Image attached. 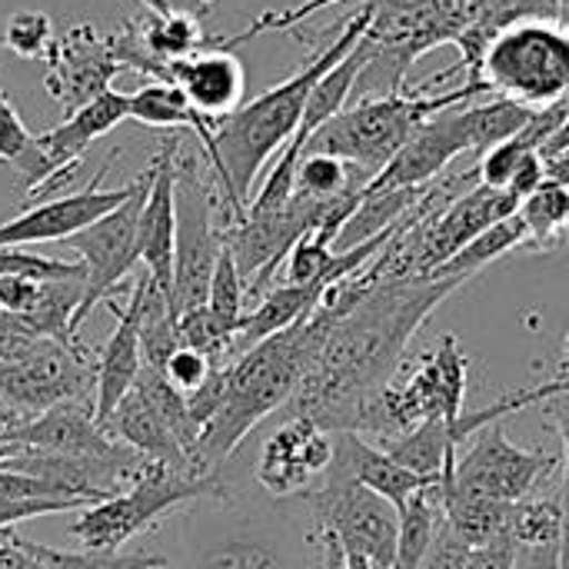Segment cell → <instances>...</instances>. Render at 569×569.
<instances>
[{"label": "cell", "mask_w": 569, "mask_h": 569, "mask_svg": "<svg viewBox=\"0 0 569 569\" xmlns=\"http://www.w3.org/2000/svg\"><path fill=\"white\" fill-rule=\"evenodd\" d=\"M463 280L397 277L370 280L367 267L327 290L333 310L327 340L293 393L290 417H307L327 433H353L360 410L397 377L413 333Z\"/></svg>", "instance_id": "obj_1"}, {"label": "cell", "mask_w": 569, "mask_h": 569, "mask_svg": "<svg viewBox=\"0 0 569 569\" xmlns=\"http://www.w3.org/2000/svg\"><path fill=\"white\" fill-rule=\"evenodd\" d=\"M373 10H377V3L367 0L350 20L340 23L337 37L327 47H320L293 77L270 87L267 93L243 103L240 110H233L230 117H223L213 127L210 147H203V160L223 193L230 223L247 217V207L257 193V180L277 160V153L293 140V133L303 120L310 90L317 87V80L323 73H330L367 37Z\"/></svg>", "instance_id": "obj_2"}, {"label": "cell", "mask_w": 569, "mask_h": 569, "mask_svg": "<svg viewBox=\"0 0 569 569\" xmlns=\"http://www.w3.org/2000/svg\"><path fill=\"white\" fill-rule=\"evenodd\" d=\"M333 323V310L327 303L317 307L313 317L260 340L243 350L227 367V387L217 413L200 427L193 447L197 477L220 473V467L240 450V443L280 407L293 400L303 377L310 373L327 330Z\"/></svg>", "instance_id": "obj_3"}, {"label": "cell", "mask_w": 569, "mask_h": 569, "mask_svg": "<svg viewBox=\"0 0 569 569\" xmlns=\"http://www.w3.org/2000/svg\"><path fill=\"white\" fill-rule=\"evenodd\" d=\"M183 569H320L313 517L303 497L223 493L190 503Z\"/></svg>", "instance_id": "obj_4"}, {"label": "cell", "mask_w": 569, "mask_h": 569, "mask_svg": "<svg viewBox=\"0 0 569 569\" xmlns=\"http://www.w3.org/2000/svg\"><path fill=\"white\" fill-rule=\"evenodd\" d=\"M480 93H490V87L483 80H470L467 87L450 93H430V87L423 83L413 87L410 93L353 100L310 137L303 153L340 157L357 173L373 180L430 117H437L447 107L470 103Z\"/></svg>", "instance_id": "obj_5"}, {"label": "cell", "mask_w": 569, "mask_h": 569, "mask_svg": "<svg viewBox=\"0 0 569 569\" xmlns=\"http://www.w3.org/2000/svg\"><path fill=\"white\" fill-rule=\"evenodd\" d=\"M467 367L470 360L460 340L453 333L440 337L413 367L403 360L397 377L360 410L353 433L377 437V447H383L423 420H443L450 430H457L460 417L467 413Z\"/></svg>", "instance_id": "obj_6"}, {"label": "cell", "mask_w": 569, "mask_h": 569, "mask_svg": "<svg viewBox=\"0 0 569 569\" xmlns=\"http://www.w3.org/2000/svg\"><path fill=\"white\" fill-rule=\"evenodd\" d=\"M477 77L513 103L547 110L569 97V30L557 20L527 17L500 27L477 67Z\"/></svg>", "instance_id": "obj_7"}, {"label": "cell", "mask_w": 569, "mask_h": 569, "mask_svg": "<svg viewBox=\"0 0 569 569\" xmlns=\"http://www.w3.org/2000/svg\"><path fill=\"white\" fill-rule=\"evenodd\" d=\"M233 487L220 477H187L167 470L160 463H147L143 473L117 497L80 510L77 523H70V537L83 550H120L127 540L150 530L157 520L173 513L177 507H190L197 500H213L230 493Z\"/></svg>", "instance_id": "obj_8"}, {"label": "cell", "mask_w": 569, "mask_h": 569, "mask_svg": "<svg viewBox=\"0 0 569 569\" xmlns=\"http://www.w3.org/2000/svg\"><path fill=\"white\" fill-rule=\"evenodd\" d=\"M223 193L197 157L177 160V253H173V290L170 310L180 320L183 313L207 303L217 260L223 253L227 230Z\"/></svg>", "instance_id": "obj_9"}, {"label": "cell", "mask_w": 569, "mask_h": 569, "mask_svg": "<svg viewBox=\"0 0 569 569\" xmlns=\"http://www.w3.org/2000/svg\"><path fill=\"white\" fill-rule=\"evenodd\" d=\"M313 527L337 537L347 557H363L377 569L393 567L397 537H400V510L357 483L350 470L333 457L323 480L303 493Z\"/></svg>", "instance_id": "obj_10"}, {"label": "cell", "mask_w": 569, "mask_h": 569, "mask_svg": "<svg viewBox=\"0 0 569 569\" xmlns=\"http://www.w3.org/2000/svg\"><path fill=\"white\" fill-rule=\"evenodd\" d=\"M153 170L147 167L140 177H133V193L90 223L87 230L73 233L67 243L77 250L83 270H87V287H83V303L73 317V330L80 333L83 320L93 313V307L117 300L120 293H130V273L140 263V210L150 190Z\"/></svg>", "instance_id": "obj_11"}, {"label": "cell", "mask_w": 569, "mask_h": 569, "mask_svg": "<svg viewBox=\"0 0 569 569\" xmlns=\"http://www.w3.org/2000/svg\"><path fill=\"white\" fill-rule=\"evenodd\" d=\"M93 357H80L57 340H37L30 350L0 360V410L13 427L60 403L93 400Z\"/></svg>", "instance_id": "obj_12"}, {"label": "cell", "mask_w": 569, "mask_h": 569, "mask_svg": "<svg viewBox=\"0 0 569 569\" xmlns=\"http://www.w3.org/2000/svg\"><path fill=\"white\" fill-rule=\"evenodd\" d=\"M473 443L460 453L457 450V467L447 477L453 487L483 493L490 500L503 503H520L533 500V493L557 477L563 460L547 450H523L507 440L503 423H490L470 437Z\"/></svg>", "instance_id": "obj_13"}, {"label": "cell", "mask_w": 569, "mask_h": 569, "mask_svg": "<svg viewBox=\"0 0 569 569\" xmlns=\"http://www.w3.org/2000/svg\"><path fill=\"white\" fill-rule=\"evenodd\" d=\"M110 33H100L93 23H73L63 30L47 53V93L70 113L110 90L120 73Z\"/></svg>", "instance_id": "obj_14"}, {"label": "cell", "mask_w": 569, "mask_h": 569, "mask_svg": "<svg viewBox=\"0 0 569 569\" xmlns=\"http://www.w3.org/2000/svg\"><path fill=\"white\" fill-rule=\"evenodd\" d=\"M333 443H337L333 433L320 430L313 420L290 417L260 447V460L253 473L260 490L277 500H293L310 493L330 470Z\"/></svg>", "instance_id": "obj_15"}, {"label": "cell", "mask_w": 569, "mask_h": 569, "mask_svg": "<svg viewBox=\"0 0 569 569\" xmlns=\"http://www.w3.org/2000/svg\"><path fill=\"white\" fill-rule=\"evenodd\" d=\"M117 153H110V160H103V167L97 170V177L67 197H53V200H40L37 207L17 213L13 220L0 223V247H30V243H57V240H70L73 233L87 230L90 223H97L100 217H107L110 210H117L130 193H133V180L117 187V190H103L100 180L107 177L110 163Z\"/></svg>", "instance_id": "obj_16"}, {"label": "cell", "mask_w": 569, "mask_h": 569, "mask_svg": "<svg viewBox=\"0 0 569 569\" xmlns=\"http://www.w3.org/2000/svg\"><path fill=\"white\" fill-rule=\"evenodd\" d=\"M3 440L20 443V447H33V450H47V453H60V457H107V460L140 457L137 450L120 443L97 420L93 400L60 403V407H53V410H47L27 423H17L13 430H7Z\"/></svg>", "instance_id": "obj_17"}, {"label": "cell", "mask_w": 569, "mask_h": 569, "mask_svg": "<svg viewBox=\"0 0 569 569\" xmlns=\"http://www.w3.org/2000/svg\"><path fill=\"white\" fill-rule=\"evenodd\" d=\"M177 160H180V137L167 133L157 157L150 160L153 180L140 210V263L167 297L173 290V253H177Z\"/></svg>", "instance_id": "obj_18"}, {"label": "cell", "mask_w": 569, "mask_h": 569, "mask_svg": "<svg viewBox=\"0 0 569 569\" xmlns=\"http://www.w3.org/2000/svg\"><path fill=\"white\" fill-rule=\"evenodd\" d=\"M143 283H147V270L133 280L127 303L110 300L107 310L117 317L113 333L107 337V343L100 347V353L93 357V410L97 420L107 427L110 413L117 410V403L133 390L140 370H143V350H140V310H143Z\"/></svg>", "instance_id": "obj_19"}, {"label": "cell", "mask_w": 569, "mask_h": 569, "mask_svg": "<svg viewBox=\"0 0 569 569\" xmlns=\"http://www.w3.org/2000/svg\"><path fill=\"white\" fill-rule=\"evenodd\" d=\"M127 117H130V93H117L110 87L107 93H100L97 100H90L87 107L70 113L60 127H53L47 133H37V143H40V150L47 153V163H50V177L33 193V200L47 197L50 190L67 187L73 180V173H77V167L83 163L87 147L93 140L107 137Z\"/></svg>", "instance_id": "obj_20"}, {"label": "cell", "mask_w": 569, "mask_h": 569, "mask_svg": "<svg viewBox=\"0 0 569 569\" xmlns=\"http://www.w3.org/2000/svg\"><path fill=\"white\" fill-rule=\"evenodd\" d=\"M167 77H170V83H177L183 90L190 107L213 127L243 107L247 70L237 60V53H230L223 47H203L190 57L170 60Z\"/></svg>", "instance_id": "obj_21"}, {"label": "cell", "mask_w": 569, "mask_h": 569, "mask_svg": "<svg viewBox=\"0 0 569 569\" xmlns=\"http://www.w3.org/2000/svg\"><path fill=\"white\" fill-rule=\"evenodd\" d=\"M107 430L120 443H127L130 450H137L143 460L160 463V467L177 470V473H187V477H197L193 473V463H190V453L183 450V443L177 440V433L163 423V417L137 390H130L117 403V410L107 420Z\"/></svg>", "instance_id": "obj_22"}, {"label": "cell", "mask_w": 569, "mask_h": 569, "mask_svg": "<svg viewBox=\"0 0 569 569\" xmlns=\"http://www.w3.org/2000/svg\"><path fill=\"white\" fill-rule=\"evenodd\" d=\"M333 440H337L333 457L350 470V477L357 483H363L367 490H373L377 497L390 500L397 510H403L410 503V497L420 493L423 487H433V480H423L413 470L400 467L383 447L370 443L360 433H333Z\"/></svg>", "instance_id": "obj_23"}, {"label": "cell", "mask_w": 569, "mask_h": 569, "mask_svg": "<svg viewBox=\"0 0 569 569\" xmlns=\"http://www.w3.org/2000/svg\"><path fill=\"white\" fill-rule=\"evenodd\" d=\"M440 503H443L447 527L467 547H487L500 537H510L517 503H503V500H490L483 493L460 490L447 477L440 480Z\"/></svg>", "instance_id": "obj_24"}, {"label": "cell", "mask_w": 569, "mask_h": 569, "mask_svg": "<svg viewBox=\"0 0 569 569\" xmlns=\"http://www.w3.org/2000/svg\"><path fill=\"white\" fill-rule=\"evenodd\" d=\"M130 120L143 123V127H157V130H193L200 140V150L210 147L213 137V123L203 120L190 100L183 97V90L170 80H150L140 90L130 93Z\"/></svg>", "instance_id": "obj_25"}, {"label": "cell", "mask_w": 569, "mask_h": 569, "mask_svg": "<svg viewBox=\"0 0 569 569\" xmlns=\"http://www.w3.org/2000/svg\"><path fill=\"white\" fill-rule=\"evenodd\" d=\"M383 450L407 470H413L423 480H443L453 473L457 467V440L450 423L443 420H423L413 430H407L403 437L383 443Z\"/></svg>", "instance_id": "obj_26"}, {"label": "cell", "mask_w": 569, "mask_h": 569, "mask_svg": "<svg viewBox=\"0 0 569 569\" xmlns=\"http://www.w3.org/2000/svg\"><path fill=\"white\" fill-rule=\"evenodd\" d=\"M430 187V183H427ZM427 187H403V190H363L360 207L353 210V217L343 223L333 250H353L373 237H380L383 230L397 227L427 193Z\"/></svg>", "instance_id": "obj_27"}, {"label": "cell", "mask_w": 569, "mask_h": 569, "mask_svg": "<svg viewBox=\"0 0 569 569\" xmlns=\"http://www.w3.org/2000/svg\"><path fill=\"white\" fill-rule=\"evenodd\" d=\"M527 240H530V233H527V223L520 220V213H513V217H507V220H500V223H493L490 230H483L477 240H470L460 253H453L443 267H437L430 277H437V280H470V277H477L480 270H487L490 263H497L500 257H507L510 250H517V247H527Z\"/></svg>", "instance_id": "obj_28"}, {"label": "cell", "mask_w": 569, "mask_h": 569, "mask_svg": "<svg viewBox=\"0 0 569 569\" xmlns=\"http://www.w3.org/2000/svg\"><path fill=\"white\" fill-rule=\"evenodd\" d=\"M443 523V503H440V483L423 487L410 497V503L400 510V537H397V557L390 569H420L437 530Z\"/></svg>", "instance_id": "obj_29"}, {"label": "cell", "mask_w": 569, "mask_h": 569, "mask_svg": "<svg viewBox=\"0 0 569 569\" xmlns=\"http://www.w3.org/2000/svg\"><path fill=\"white\" fill-rule=\"evenodd\" d=\"M0 163L17 170V177L27 187V197H33L50 177V163L37 143V133L27 130V123L20 120V113L13 110L3 90H0Z\"/></svg>", "instance_id": "obj_30"}, {"label": "cell", "mask_w": 569, "mask_h": 569, "mask_svg": "<svg viewBox=\"0 0 569 569\" xmlns=\"http://www.w3.org/2000/svg\"><path fill=\"white\" fill-rule=\"evenodd\" d=\"M143 47L150 53V60L160 67V80H170L167 70H170V60H180V57H190L203 47H210V37L203 33L200 27V17L187 13V10H170L163 17H153L143 30Z\"/></svg>", "instance_id": "obj_31"}, {"label": "cell", "mask_w": 569, "mask_h": 569, "mask_svg": "<svg viewBox=\"0 0 569 569\" xmlns=\"http://www.w3.org/2000/svg\"><path fill=\"white\" fill-rule=\"evenodd\" d=\"M520 220L527 223V247L533 250H560L569 237V187L547 180L520 203Z\"/></svg>", "instance_id": "obj_32"}, {"label": "cell", "mask_w": 569, "mask_h": 569, "mask_svg": "<svg viewBox=\"0 0 569 569\" xmlns=\"http://www.w3.org/2000/svg\"><path fill=\"white\" fill-rule=\"evenodd\" d=\"M20 547L47 569H167L160 553H123V550H53L47 543L20 537Z\"/></svg>", "instance_id": "obj_33"}, {"label": "cell", "mask_w": 569, "mask_h": 569, "mask_svg": "<svg viewBox=\"0 0 569 569\" xmlns=\"http://www.w3.org/2000/svg\"><path fill=\"white\" fill-rule=\"evenodd\" d=\"M370 180L357 173L347 160L330 153H303L297 167V190L310 200H340L350 193H360Z\"/></svg>", "instance_id": "obj_34"}, {"label": "cell", "mask_w": 569, "mask_h": 569, "mask_svg": "<svg viewBox=\"0 0 569 569\" xmlns=\"http://www.w3.org/2000/svg\"><path fill=\"white\" fill-rule=\"evenodd\" d=\"M510 537L520 553L527 550H560L563 543V510L560 500H520L513 510Z\"/></svg>", "instance_id": "obj_35"}, {"label": "cell", "mask_w": 569, "mask_h": 569, "mask_svg": "<svg viewBox=\"0 0 569 569\" xmlns=\"http://www.w3.org/2000/svg\"><path fill=\"white\" fill-rule=\"evenodd\" d=\"M207 310L213 313V320L237 337V327L247 313V283L237 270V260L233 253L223 247L220 260H217V270H213V280H210V293H207Z\"/></svg>", "instance_id": "obj_36"}, {"label": "cell", "mask_w": 569, "mask_h": 569, "mask_svg": "<svg viewBox=\"0 0 569 569\" xmlns=\"http://www.w3.org/2000/svg\"><path fill=\"white\" fill-rule=\"evenodd\" d=\"M53 20L40 10H17L7 17V27L0 33V43L23 60H47L53 47Z\"/></svg>", "instance_id": "obj_37"}, {"label": "cell", "mask_w": 569, "mask_h": 569, "mask_svg": "<svg viewBox=\"0 0 569 569\" xmlns=\"http://www.w3.org/2000/svg\"><path fill=\"white\" fill-rule=\"evenodd\" d=\"M0 277H23L33 283H53V280L87 277V270H83V263L30 253L23 247H0Z\"/></svg>", "instance_id": "obj_38"}, {"label": "cell", "mask_w": 569, "mask_h": 569, "mask_svg": "<svg viewBox=\"0 0 569 569\" xmlns=\"http://www.w3.org/2000/svg\"><path fill=\"white\" fill-rule=\"evenodd\" d=\"M553 427L563 437V487H560V510H563V543H560V569H569V393H557L540 403Z\"/></svg>", "instance_id": "obj_39"}, {"label": "cell", "mask_w": 569, "mask_h": 569, "mask_svg": "<svg viewBox=\"0 0 569 569\" xmlns=\"http://www.w3.org/2000/svg\"><path fill=\"white\" fill-rule=\"evenodd\" d=\"M213 370H217V363H213L210 357H203V353H197V350H190V347H180V350L167 360L163 377H167L183 397H190L193 390H200V387L213 377Z\"/></svg>", "instance_id": "obj_40"}, {"label": "cell", "mask_w": 569, "mask_h": 569, "mask_svg": "<svg viewBox=\"0 0 569 569\" xmlns=\"http://www.w3.org/2000/svg\"><path fill=\"white\" fill-rule=\"evenodd\" d=\"M93 503L87 500H0V530H17V523L50 517V513H80Z\"/></svg>", "instance_id": "obj_41"}, {"label": "cell", "mask_w": 569, "mask_h": 569, "mask_svg": "<svg viewBox=\"0 0 569 569\" xmlns=\"http://www.w3.org/2000/svg\"><path fill=\"white\" fill-rule=\"evenodd\" d=\"M470 550L473 547H467L447 527V520H443L440 530H437V537H433V543H430V550H427V557H423V563H420V569H463L467 560H470Z\"/></svg>", "instance_id": "obj_42"}, {"label": "cell", "mask_w": 569, "mask_h": 569, "mask_svg": "<svg viewBox=\"0 0 569 569\" xmlns=\"http://www.w3.org/2000/svg\"><path fill=\"white\" fill-rule=\"evenodd\" d=\"M520 563V547L513 537H500L487 547H473L470 560L463 569H517Z\"/></svg>", "instance_id": "obj_43"}, {"label": "cell", "mask_w": 569, "mask_h": 569, "mask_svg": "<svg viewBox=\"0 0 569 569\" xmlns=\"http://www.w3.org/2000/svg\"><path fill=\"white\" fill-rule=\"evenodd\" d=\"M547 183V160H543V153L540 150H530L523 160H520V167H517V173H513V183H510V193H517L520 197V203L533 193V190H540Z\"/></svg>", "instance_id": "obj_44"}, {"label": "cell", "mask_w": 569, "mask_h": 569, "mask_svg": "<svg viewBox=\"0 0 569 569\" xmlns=\"http://www.w3.org/2000/svg\"><path fill=\"white\" fill-rule=\"evenodd\" d=\"M0 569H33V557L20 547L17 530H0Z\"/></svg>", "instance_id": "obj_45"}, {"label": "cell", "mask_w": 569, "mask_h": 569, "mask_svg": "<svg viewBox=\"0 0 569 569\" xmlns=\"http://www.w3.org/2000/svg\"><path fill=\"white\" fill-rule=\"evenodd\" d=\"M137 3H143L153 17H163V13H170V10H173V3H170V0H137Z\"/></svg>", "instance_id": "obj_46"}, {"label": "cell", "mask_w": 569, "mask_h": 569, "mask_svg": "<svg viewBox=\"0 0 569 569\" xmlns=\"http://www.w3.org/2000/svg\"><path fill=\"white\" fill-rule=\"evenodd\" d=\"M17 450H20V443H10V440H0V467L10 460V457H17Z\"/></svg>", "instance_id": "obj_47"}, {"label": "cell", "mask_w": 569, "mask_h": 569, "mask_svg": "<svg viewBox=\"0 0 569 569\" xmlns=\"http://www.w3.org/2000/svg\"><path fill=\"white\" fill-rule=\"evenodd\" d=\"M563 370H569V333L567 340H563Z\"/></svg>", "instance_id": "obj_48"}, {"label": "cell", "mask_w": 569, "mask_h": 569, "mask_svg": "<svg viewBox=\"0 0 569 569\" xmlns=\"http://www.w3.org/2000/svg\"><path fill=\"white\" fill-rule=\"evenodd\" d=\"M7 430H10V427H7V420L0 417V440H3V433H7Z\"/></svg>", "instance_id": "obj_49"}, {"label": "cell", "mask_w": 569, "mask_h": 569, "mask_svg": "<svg viewBox=\"0 0 569 569\" xmlns=\"http://www.w3.org/2000/svg\"><path fill=\"white\" fill-rule=\"evenodd\" d=\"M33 569H47V567H43V563H37V560H33Z\"/></svg>", "instance_id": "obj_50"}, {"label": "cell", "mask_w": 569, "mask_h": 569, "mask_svg": "<svg viewBox=\"0 0 569 569\" xmlns=\"http://www.w3.org/2000/svg\"><path fill=\"white\" fill-rule=\"evenodd\" d=\"M567 100H569V97H567Z\"/></svg>", "instance_id": "obj_51"}, {"label": "cell", "mask_w": 569, "mask_h": 569, "mask_svg": "<svg viewBox=\"0 0 569 569\" xmlns=\"http://www.w3.org/2000/svg\"><path fill=\"white\" fill-rule=\"evenodd\" d=\"M373 569H377V567H373Z\"/></svg>", "instance_id": "obj_52"}]
</instances>
